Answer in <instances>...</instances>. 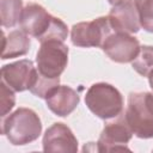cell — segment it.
<instances>
[{
  "label": "cell",
  "mask_w": 153,
  "mask_h": 153,
  "mask_svg": "<svg viewBox=\"0 0 153 153\" xmlns=\"http://www.w3.org/2000/svg\"><path fill=\"white\" fill-rule=\"evenodd\" d=\"M42 130L37 114L30 109L20 108L2 121L1 133L13 145H25L38 137Z\"/></svg>",
  "instance_id": "3957f363"
},
{
  "label": "cell",
  "mask_w": 153,
  "mask_h": 153,
  "mask_svg": "<svg viewBox=\"0 0 153 153\" xmlns=\"http://www.w3.org/2000/svg\"><path fill=\"white\" fill-rule=\"evenodd\" d=\"M131 66L140 75L147 76L149 72L153 71V47H141L137 56L131 61Z\"/></svg>",
  "instance_id": "9a60e30c"
},
{
  "label": "cell",
  "mask_w": 153,
  "mask_h": 153,
  "mask_svg": "<svg viewBox=\"0 0 153 153\" xmlns=\"http://www.w3.org/2000/svg\"><path fill=\"white\" fill-rule=\"evenodd\" d=\"M133 131L129 128L124 114H120L114 117L112 121L108 122L100 134L97 142L96 151L99 152H116V151H129L127 146L131 139Z\"/></svg>",
  "instance_id": "52a82bcc"
},
{
  "label": "cell",
  "mask_w": 153,
  "mask_h": 153,
  "mask_svg": "<svg viewBox=\"0 0 153 153\" xmlns=\"http://www.w3.org/2000/svg\"><path fill=\"white\" fill-rule=\"evenodd\" d=\"M19 25L24 32L33 36L41 43L50 39L65 41L68 35L66 24L38 4H27L23 8Z\"/></svg>",
  "instance_id": "6da1fadb"
},
{
  "label": "cell",
  "mask_w": 153,
  "mask_h": 153,
  "mask_svg": "<svg viewBox=\"0 0 153 153\" xmlns=\"http://www.w3.org/2000/svg\"><path fill=\"white\" fill-rule=\"evenodd\" d=\"M108 1H109L111 5H116V4H118V2L122 1V0H108Z\"/></svg>",
  "instance_id": "d6986e66"
},
{
  "label": "cell",
  "mask_w": 153,
  "mask_h": 153,
  "mask_svg": "<svg viewBox=\"0 0 153 153\" xmlns=\"http://www.w3.org/2000/svg\"><path fill=\"white\" fill-rule=\"evenodd\" d=\"M45 102L48 108L57 116L69 115L79 103L78 93L69 86H55L47 96Z\"/></svg>",
  "instance_id": "7c38bea8"
},
{
  "label": "cell",
  "mask_w": 153,
  "mask_h": 153,
  "mask_svg": "<svg viewBox=\"0 0 153 153\" xmlns=\"http://www.w3.org/2000/svg\"><path fill=\"white\" fill-rule=\"evenodd\" d=\"M0 103H1V116L5 117L6 114L13 108L16 98L13 90L7 86L4 81H1V92H0Z\"/></svg>",
  "instance_id": "e0dca14e"
},
{
  "label": "cell",
  "mask_w": 153,
  "mask_h": 153,
  "mask_svg": "<svg viewBox=\"0 0 153 153\" xmlns=\"http://www.w3.org/2000/svg\"><path fill=\"white\" fill-rule=\"evenodd\" d=\"M148 76V81H149V86L152 88V93H153V71L149 72V74L147 75Z\"/></svg>",
  "instance_id": "ac0fdd59"
},
{
  "label": "cell",
  "mask_w": 153,
  "mask_h": 153,
  "mask_svg": "<svg viewBox=\"0 0 153 153\" xmlns=\"http://www.w3.org/2000/svg\"><path fill=\"white\" fill-rule=\"evenodd\" d=\"M140 26L153 32V0H134Z\"/></svg>",
  "instance_id": "2e32d148"
},
{
  "label": "cell",
  "mask_w": 153,
  "mask_h": 153,
  "mask_svg": "<svg viewBox=\"0 0 153 153\" xmlns=\"http://www.w3.org/2000/svg\"><path fill=\"white\" fill-rule=\"evenodd\" d=\"M30 48V38L27 37V33L23 30H16L10 32V35L6 37L5 33H2V59H10V57H17L20 55H24L27 53Z\"/></svg>",
  "instance_id": "4fadbf2b"
},
{
  "label": "cell",
  "mask_w": 153,
  "mask_h": 153,
  "mask_svg": "<svg viewBox=\"0 0 153 153\" xmlns=\"http://www.w3.org/2000/svg\"><path fill=\"white\" fill-rule=\"evenodd\" d=\"M68 61V48L63 41L50 39L41 43L37 51L36 63L37 71L45 78L60 79V74L65 71Z\"/></svg>",
  "instance_id": "5b68a950"
},
{
  "label": "cell",
  "mask_w": 153,
  "mask_h": 153,
  "mask_svg": "<svg viewBox=\"0 0 153 153\" xmlns=\"http://www.w3.org/2000/svg\"><path fill=\"white\" fill-rule=\"evenodd\" d=\"M37 75V67L30 60H22L6 65L1 69V81L13 91H24L30 88Z\"/></svg>",
  "instance_id": "9c48e42d"
},
{
  "label": "cell",
  "mask_w": 153,
  "mask_h": 153,
  "mask_svg": "<svg viewBox=\"0 0 153 153\" xmlns=\"http://www.w3.org/2000/svg\"><path fill=\"white\" fill-rule=\"evenodd\" d=\"M44 152H76L78 141L63 123L53 124L43 137Z\"/></svg>",
  "instance_id": "8fae6325"
},
{
  "label": "cell",
  "mask_w": 153,
  "mask_h": 153,
  "mask_svg": "<svg viewBox=\"0 0 153 153\" xmlns=\"http://www.w3.org/2000/svg\"><path fill=\"white\" fill-rule=\"evenodd\" d=\"M23 12L22 0H1V25L12 27L20 20Z\"/></svg>",
  "instance_id": "5bb4252c"
},
{
  "label": "cell",
  "mask_w": 153,
  "mask_h": 153,
  "mask_svg": "<svg viewBox=\"0 0 153 153\" xmlns=\"http://www.w3.org/2000/svg\"><path fill=\"white\" fill-rule=\"evenodd\" d=\"M85 103L96 116L104 120L118 116L123 108L121 93L114 86L104 82L94 84L88 88Z\"/></svg>",
  "instance_id": "277c9868"
},
{
  "label": "cell",
  "mask_w": 153,
  "mask_h": 153,
  "mask_svg": "<svg viewBox=\"0 0 153 153\" xmlns=\"http://www.w3.org/2000/svg\"><path fill=\"white\" fill-rule=\"evenodd\" d=\"M108 17L112 27L117 31L135 33L141 27L134 0H122L114 5Z\"/></svg>",
  "instance_id": "30bf717a"
},
{
  "label": "cell",
  "mask_w": 153,
  "mask_h": 153,
  "mask_svg": "<svg viewBox=\"0 0 153 153\" xmlns=\"http://www.w3.org/2000/svg\"><path fill=\"white\" fill-rule=\"evenodd\" d=\"M114 30L109 17H100L91 22L75 24L72 27L71 39L76 47H102Z\"/></svg>",
  "instance_id": "8992f818"
},
{
  "label": "cell",
  "mask_w": 153,
  "mask_h": 153,
  "mask_svg": "<svg viewBox=\"0 0 153 153\" xmlns=\"http://www.w3.org/2000/svg\"><path fill=\"white\" fill-rule=\"evenodd\" d=\"M123 114L133 134L141 139L153 137V93H130Z\"/></svg>",
  "instance_id": "7a4b0ae2"
},
{
  "label": "cell",
  "mask_w": 153,
  "mask_h": 153,
  "mask_svg": "<svg viewBox=\"0 0 153 153\" xmlns=\"http://www.w3.org/2000/svg\"><path fill=\"white\" fill-rule=\"evenodd\" d=\"M104 53L116 62H131L140 51L139 41L130 33L114 30L100 47Z\"/></svg>",
  "instance_id": "ba28073f"
}]
</instances>
